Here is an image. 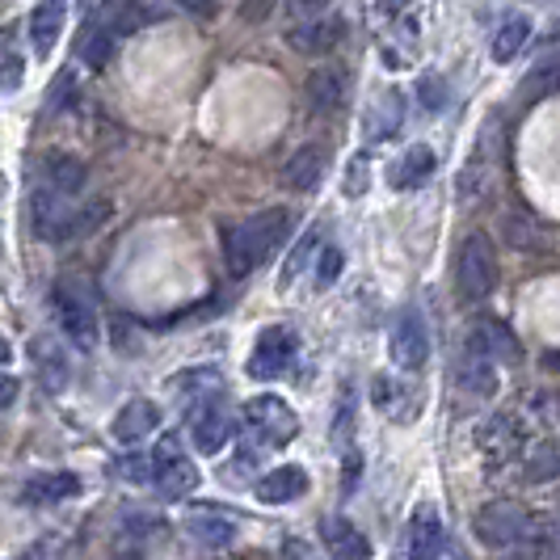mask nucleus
Instances as JSON below:
<instances>
[{
	"label": "nucleus",
	"mask_w": 560,
	"mask_h": 560,
	"mask_svg": "<svg viewBox=\"0 0 560 560\" xmlns=\"http://www.w3.org/2000/svg\"><path fill=\"white\" fill-rule=\"evenodd\" d=\"M544 366H552V371H560V350H552V354L544 359Z\"/></svg>",
	"instance_id": "nucleus-46"
},
{
	"label": "nucleus",
	"mask_w": 560,
	"mask_h": 560,
	"mask_svg": "<svg viewBox=\"0 0 560 560\" xmlns=\"http://www.w3.org/2000/svg\"><path fill=\"white\" fill-rule=\"evenodd\" d=\"M13 400H18V380H13V375H4V388H0V405H4V409H13Z\"/></svg>",
	"instance_id": "nucleus-42"
},
{
	"label": "nucleus",
	"mask_w": 560,
	"mask_h": 560,
	"mask_svg": "<svg viewBox=\"0 0 560 560\" xmlns=\"http://www.w3.org/2000/svg\"><path fill=\"white\" fill-rule=\"evenodd\" d=\"M418 93L425 110H443V106H447V81H443V77H421Z\"/></svg>",
	"instance_id": "nucleus-37"
},
{
	"label": "nucleus",
	"mask_w": 560,
	"mask_h": 560,
	"mask_svg": "<svg viewBox=\"0 0 560 560\" xmlns=\"http://www.w3.org/2000/svg\"><path fill=\"white\" fill-rule=\"evenodd\" d=\"M405 552L409 560H439L443 552V518L430 502H421L409 518V532H405Z\"/></svg>",
	"instance_id": "nucleus-15"
},
{
	"label": "nucleus",
	"mask_w": 560,
	"mask_h": 560,
	"mask_svg": "<svg viewBox=\"0 0 560 560\" xmlns=\"http://www.w3.org/2000/svg\"><path fill=\"white\" fill-rule=\"evenodd\" d=\"M249 472H253V451H241L236 464H228L224 468V485H236V480H245Z\"/></svg>",
	"instance_id": "nucleus-41"
},
{
	"label": "nucleus",
	"mask_w": 560,
	"mask_h": 560,
	"mask_svg": "<svg viewBox=\"0 0 560 560\" xmlns=\"http://www.w3.org/2000/svg\"><path fill=\"white\" fill-rule=\"evenodd\" d=\"M51 312H56V325L63 341H72L77 350H97V341H102V325H97V312L93 304L84 300L77 287H63L59 282L56 291H51Z\"/></svg>",
	"instance_id": "nucleus-4"
},
{
	"label": "nucleus",
	"mask_w": 560,
	"mask_h": 560,
	"mask_svg": "<svg viewBox=\"0 0 560 560\" xmlns=\"http://www.w3.org/2000/svg\"><path fill=\"white\" fill-rule=\"evenodd\" d=\"M110 215L106 202H81L77 195H63L51 186H38L30 195V224L43 241H77L97 232V224Z\"/></svg>",
	"instance_id": "nucleus-1"
},
{
	"label": "nucleus",
	"mask_w": 560,
	"mask_h": 560,
	"mask_svg": "<svg viewBox=\"0 0 560 560\" xmlns=\"http://www.w3.org/2000/svg\"><path fill=\"white\" fill-rule=\"evenodd\" d=\"M434 168H439L434 148L413 143L409 152H400L393 165H388V186H393V190H418L421 182H430V177H434Z\"/></svg>",
	"instance_id": "nucleus-20"
},
{
	"label": "nucleus",
	"mask_w": 560,
	"mask_h": 560,
	"mask_svg": "<svg viewBox=\"0 0 560 560\" xmlns=\"http://www.w3.org/2000/svg\"><path fill=\"white\" fill-rule=\"evenodd\" d=\"M156 18H161L156 4H148V0H122V4H114L106 30H110V34H140V30L148 26V22H156Z\"/></svg>",
	"instance_id": "nucleus-30"
},
{
	"label": "nucleus",
	"mask_w": 560,
	"mask_h": 560,
	"mask_svg": "<svg viewBox=\"0 0 560 560\" xmlns=\"http://www.w3.org/2000/svg\"><path fill=\"white\" fill-rule=\"evenodd\" d=\"M287 232H291V215H287L282 207H266V211L249 215L245 224L228 228V236H224L228 270H232L236 279L253 275V270L287 241Z\"/></svg>",
	"instance_id": "nucleus-2"
},
{
	"label": "nucleus",
	"mask_w": 560,
	"mask_h": 560,
	"mask_svg": "<svg viewBox=\"0 0 560 560\" xmlns=\"http://www.w3.org/2000/svg\"><path fill=\"white\" fill-rule=\"evenodd\" d=\"M84 177H89V168L84 161L77 156H68V152H51L47 161H43V186H51V190H63V195H77L84 186Z\"/></svg>",
	"instance_id": "nucleus-27"
},
{
	"label": "nucleus",
	"mask_w": 560,
	"mask_h": 560,
	"mask_svg": "<svg viewBox=\"0 0 560 560\" xmlns=\"http://www.w3.org/2000/svg\"><path fill=\"white\" fill-rule=\"evenodd\" d=\"M77 493H81V477H72V472H34L22 485V502L26 505H59L72 502Z\"/></svg>",
	"instance_id": "nucleus-23"
},
{
	"label": "nucleus",
	"mask_w": 560,
	"mask_h": 560,
	"mask_svg": "<svg viewBox=\"0 0 560 560\" xmlns=\"http://www.w3.org/2000/svg\"><path fill=\"white\" fill-rule=\"evenodd\" d=\"M523 480H527V485H548V480H560V439H544V443L527 455Z\"/></svg>",
	"instance_id": "nucleus-31"
},
{
	"label": "nucleus",
	"mask_w": 560,
	"mask_h": 560,
	"mask_svg": "<svg viewBox=\"0 0 560 560\" xmlns=\"http://www.w3.org/2000/svg\"><path fill=\"white\" fill-rule=\"evenodd\" d=\"M110 51H114V34L106 26L89 30L81 38V63H89V68H106Z\"/></svg>",
	"instance_id": "nucleus-33"
},
{
	"label": "nucleus",
	"mask_w": 560,
	"mask_h": 560,
	"mask_svg": "<svg viewBox=\"0 0 560 560\" xmlns=\"http://www.w3.org/2000/svg\"><path fill=\"white\" fill-rule=\"evenodd\" d=\"M455 384L459 388H468V400H489V396L498 393V371L489 359H480L472 350H464V363L455 371Z\"/></svg>",
	"instance_id": "nucleus-25"
},
{
	"label": "nucleus",
	"mask_w": 560,
	"mask_h": 560,
	"mask_svg": "<svg viewBox=\"0 0 560 560\" xmlns=\"http://www.w3.org/2000/svg\"><path fill=\"white\" fill-rule=\"evenodd\" d=\"M152 468H156L152 485H156V493H161L165 502H182V498H190V493L198 489L195 459L182 451V443H177L173 434L161 439V447H156V455H152Z\"/></svg>",
	"instance_id": "nucleus-6"
},
{
	"label": "nucleus",
	"mask_w": 560,
	"mask_h": 560,
	"mask_svg": "<svg viewBox=\"0 0 560 560\" xmlns=\"http://www.w3.org/2000/svg\"><path fill=\"white\" fill-rule=\"evenodd\" d=\"M493 287H498V249L485 232H472L455 257V291L464 304H480L493 295Z\"/></svg>",
	"instance_id": "nucleus-3"
},
{
	"label": "nucleus",
	"mask_w": 560,
	"mask_h": 560,
	"mask_svg": "<svg viewBox=\"0 0 560 560\" xmlns=\"http://www.w3.org/2000/svg\"><path fill=\"white\" fill-rule=\"evenodd\" d=\"M325 168H329V152L308 143V148H300V152L287 156V165H282V186H287L291 195H312V190L320 186Z\"/></svg>",
	"instance_id": "nucleus-16"
},
{
	"label": "nucleus",
	"mask_w": 560,
	"mask_h": 560,
	"mask_svg": "<svg viewBox=\"0 0 560 560\" xmlns=\"http://www.w3.org/2000/svg\"><path fill=\"white\" fill-rule=\"evenodd\" d=\"M186 532H190V539H195L198 548H232L236 523L224 518V514L202 510V514H190V518H186Z\"/></svg>",
	"instance_id": "nucleus-26"
},
{
	"label": "nucleus",
	"mask_w": 560,
	"mask_h": 560,
	"mask_svg": "<svg viewBox=\"0 0 560 560\" xmlns=\"http://www.w3.org/2000/svg\"><path fill=\"white\" fill-rule=\"evenodd\" d=\"M186 434H190L198 455H220L228 447V439H232V413H228L224 400L220 396L195 400L190 413H186Z\"/></svg>",
	"instance_id": "nucleus-9"
},
{
	"label": "nucleus",
	"mask_w": 560,
	"mask_h": 560,
	"mask_svg": "<svg viewBox=\"0 0 560 560\" xmlns=\"http://www.w3.org/2000/svg\"><path fill=\"white\" fill-rule=\"evenodd\" d=\"M375 4H380V9H384V13H400V9H405V4H409V0H375Z\"/></svg>",
	"instance_id": "nucleus-44"
},
{
	"label": "nucleus",
	"mask_w": 560,
	"mask_h": 560,
	"mask_svg": "<svg viewBox=\"0 0 560 560\" xmlns=\"http://www.w3.org/2000/svg\"><path fill=\"white\" fill-rule=\"evenodd\" d=\"M329 4H334V0H287V13L300 18V22H312V18H320Z\"/></svg>",
	"instance_id": "nucleus-39"
},
{
	"label": "nucleus",
	"mask_w": 560,
	"mask_h": 560,
	"mask_svg": "<svg viewBox=\"0 0 560 560\" xmlns=\"http://www.w3.org/2000/svg\"><path fill=\"white\" fill-rule=\"evenodd\" d=\"M186 9H198V13H211L215 9V0H182Z\"/></svg>",
	"instance_id": "nucleus-43"
},
{
	"label": "nucleus",
	"mask_w": 560,
	"mask_h": 560,
	"mask_svg": "<svg viewBox=\"0 0 560 560\" xmlns=\"http://www.w3.org/2000/svg\"><path fill=\"white\" fill-rule=\"evenodd\" d=\"M316 245H320V224L308 228V232H304V241L295 245V253L287 257V266H282V275H279V287H282V291H287V287H295V279H300V275L308 270L312 249H316Z\"/></svg>",
	"instance_id": "nucleus-32"
},
{
	"label": "nucleus",
	"mask_w": 560,
	"mask_h": 560,
	"mask_svg": "<svg viewBox=\"0 0 560 560\" xmlns=\"http://www.w3.org/2000/svg\"><path fill=\"white\" fill-rule=\"evenodd\" d=\"M18 84H22V56L4 43V93H18Z\"/></svg>",
	"instance_id": "nucleus-40"
},
{
	"label": "nucleus",
	"mask_w": 560,
	"mask_h": 560,
	"mask_svg": "<svg viewBox=\"0 0 560 560\" xmlns=\"http://www.w3.org/2000/svg\"><path fill=\"white\" fill-rule=\"evenodd\" d=\"M472 532L485 548H514L523 535L532 532V514L523 510L518 502H485L477 510V518H472Z\"/></svg>",
	"instance_id": "nucleus-5"
},
{
	"label": "nucleus",
	"mask_w": 560,
	"mask_h": 560,
	"mask_svg": "<svg viewBox=\"0 0 560 560\" xmlns=\"http://www.w3.org/2000/svg\"><path fill=\"white\" fill-rule=\"evenodd\" d=\"M245 425H249L266 447H287V443L300 434V418H295L291 405L275 393L245 400Z\"/></svg>",
	"instance_id": "nucleus-7"
},
{
	"label": "nucleus",
	"mask_w": 560,
	"mask_h": 560,
	"mask_svg": "<svg viewBox=\"0 0 560 560\" xmlns=\"http://www.w3.org/2000/svg\"><path fill=\"white\" fill-rule=\"evenodd\" d=\"M363 127H366V140L384 143L393 140L396 131L405 127V93L400 89H384L363 114Z\"/></svg>",
	"instance_id": "nucleus-18"
},
{
	"label": "nucleus",
	"mask_w": 560,
	"mask_h": 560,
	"mask_svg": "<svg viewBox=\"0 0 560 560\" xmlns=\"http://www.w3.org/2000/svg\"><path fill=\"white\" fill-rule=\"evenodd\" d=\"M388 354L400 371H421L425 359H430V329L421 320L418 308H405L396 316L393 337H388Z\"/></svg>",
	"instance_id": "nucleus-11"
},
{
	"label": "nucleus",
	"mask_w": 560,
	"mask_h": 560,
	"mask_svg": "<svg viewBox=\"0 0 560 560\" xmlns=\"http://www.w3.org/2000/svg\"><path fill=\"white\" fill-rule=\"evenodd\" d=\"M527 38H532V22H527L523 13H510L502 26H498V34H493V43H489L493 63H510V59L523 51Z\"/></svg>",
	"instance_id": "nucleus-28"
},
{
	"label": "nucleus",
	"mask_w": 560,
	"mask_h": 560,
	"mask_svg": "<svg viewBox=\"0 0 560 560\" xmlns=\"http://www.w3.org/2000/svg\"><path fill=\"white\" fill-rule=\"evenodd\" d=\"M156 425H161L156 405H152V400H143V396H136V400H127V405L114 413L110 434H114V443H118V447H140L148 434H156Z\"/></svg>",
	"instance_id": "nucleus-14"
},
{
	"label": "nucleus",
	"mask_w": 560,
	"mask_h": 560,
	"mask_svg": "<svg viewBox=\"0 0 560 560\" xmlns=\"http://www.w3.org/2000/svg\"><path fill=\"white\" fill-rule=\"evenodd\" d=\"M295 354H300V337L291 334V329H282V325H270V329H261L257 341H253V354L245 371H249L253 380H282L291 366H295Z\"/></svg>",
	"instance_id": "nucleus-8"
},
{
	"label": "nucleus",
	"mask_w": 560,
	"mask_h": 560,
	"mask_svg": "<svg viewBox=\"0 0 560 560\" xmlns=\"http://www.w3.org/2000/svg\"><path fill=\"white\" fill-rule=\"evenodd\" d=\"M527 447V430L514 413H493L477 425V451L485 455L489 468H505L514 464Z\"/></svg>",
	"instance_id": "nucleus-10"
},
{
	"label": "nucleus",
	"mask_w": 560,
	"mask_h": 560,
	"mask_svg": "<svg viewBox=\"0 0 560 560\" xmlns=\"http://www.w3.org/2000/svg\"><path fill=\"white\" fill-rule=\"evenodd\" d=\"M30 366H34L38 384H43V393L59 396L72 384V363H68L63 341H59L56 334H38L30 341Z\"/></svg>",
	"instance_id": "nucleus-12"
},
{
	"label": "nucleus",
	"mask_w": 560,
	"mask_h": 560,
	"mask_svg": "<svg viewBox=\"0 0 560 560\" xmlns=\"http://www.w3.org/2000/svg\"><path fill=\"white\" fill-rule=\"evenodd\" d=\"M468 350L480 354V359H489L493 366H514L523 363V346L514 341V334L505 329L502 320H477L472 325V334H468Z\"/></svg>",
	"instance_id": "nucleus-13"
},
{
	"label": "nucleus",
	"mask_w": 560,
	"mask_h": 560,
	"mask_svg": "<svg viewBox=\"0 0 560 560\" xmlns=\"http://www.w3.org/2000/svg\"><path fill=\"white\" fill-rule=\"evenodd\" d=\"M505 241L514 245V249H544V232L532 224V220H505Z\"/></svg>",
	"instance_id": "nucleus-36"
},
{
	"label": "nucleus",
	"mask_w": 560,
	"mask_h": 560,
	"mask_svg": "<svg viewBox=\"0 0 560 560\" xmlns=\"http://www.w3.org/2000/svg\"><path fill=\"white\" fill-rule=\"evenodd\" d=\"M320 535H325V544L334 548L337 557H346V560H363L366 552H371V544H366L363 535L354 532V527H350L346 518H337V514L320 523Z\"/></svg>",
	"instance_id": "nucleus-29"
},
{
	"label": "nucleus",
	"mask_w": 560,
	"mask_h": 560,
	"mask_svg": "<svg viewBox=\"0 0 560 560\" xmlns=\"http://www.w3.org/2000/svg\"><path fill=\"white\" fill-rule=\"evenodd\" d=\"M366 186H371V161H366V152H359V156H350V165H346L341 190H346V198H363Z\"/></svg>",
	"instance_id": "nucleus-35"
},
{
	"label": "nucleus",
	"mask_w": 560,
	"mask_h": 560,
	"mask_svg": "<svg viewBox=\"0 0 560 560\" xmlns=\"http://www.w3.org/2000/svg\"><path fill=\"white\" fill-rule=\"evenodd\" d=\"M341 38H346V22H337V18H312L287 34V43L300 56H329Z\"/></svg>",
	"instance_id": "nucleus-19"
},
{
	"label": "nucleus",
	"mask_w": 560,
	"mask_h": 560,
	"mask_svg": "<svg viewBox=\"0 0 560 560\" xmlns=\"http://www.w3.org/2000/svg\"><path fill=\"white\" fill-rule=\"evenodd\" d=\"M350 97V72L346 68H316L308 77V106L316 114H337Z\"/></svg>",
	"instance_id": "nucleus-22"
},
{
	"label": "nucleus",
	"mask_w": 560,
	"mask_h": 560,
	"mask_svg": "<svg viewBox=\"0 0 560 560\" xmlns=\"http://www.w3.org/2000/svg\"><path fill=\"white\" fill-rule=\"evenodd\" d=\"M560 93V56L539 59L532 72L518 81V102L523 106H535V102H548Z\"/></svg>",
	"instance_id": "nucleus-24"
},
{
	"label": "nucleus",
	"mask_w": 560,
	"mask_h": 560,
	"mask_svg": "<svg viewBox=\"0 0 560 560\" xmlns=\"http://www.w3.org/2000/svg\"><path fill=\"white\" fill-rule=\"evenodd\" d=\"M341 266H346V253L337 249V245H325L320 257H316V287L329 291V287L341 279Z\"/></svg>",
	"instance_id": "nucleus-34"
},
{
	"label": "nucleus",
	"mask_w": 560,
	"mask_h": 560,
	"mask_svg": "<svg viewBox=\"0 0 560 560\" xmlns=\"http://www.w3.org/2000/svg\"><path fill=\"white\" fill-rule=\"evenodd\" d=\"M548 560H560V527H557V535L548 539Z\"/></svg>",
	"instance_id": "nucleus-45"
},
{
	"label": "nucleus",
	"mask_w": 560,
	"mask_h": 560,
	"mask_svg": "<svg viewBox=\"0 0 560 560\" xmlns=\"http://www.w3.org/2000/svg\"><path fill=\"white\" fill-rule=\"evenodd\" d=\"M118 477L143 485V480L156 477V468H152V459H143V455H127V459H118Z\"/></svg>",
	"instance_id": "nucleus-38"
},
{
	"label": "nucleus",
	"mask_w": 560,
	"mask_h": 560,
	"mask_svg": "<svg viewBox=\"0 0 560 560\" xmlns=\"http://www.w3.org/2000/svg\"><path fill=\"white\" fill-rule=\"evenodd\" d=\"M257 502L266 505H287V502H300L308 493V472L295 468V464H282V468H270L266 477L253 485Z\"/></svg>",
	"instance_id": "nucleus-17"
},
{
	"label": "nucleus",
	"mask_w": 560,
	"mask_h": 560,
	"mask_svg": "<svg viewBox=\"0 0 560 560\" xmlns=\"http://www.w3.org/2000/svg\"><path fill=\"white\" fill-rule=\"evenodd\" d=\"M63 13H68V0H38L34 13H30V43H34V56L47 59L56 51L59 34H63Z\"/></svg>",
	"instance_id": "nucleus-21"
}]
</instances>
